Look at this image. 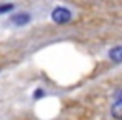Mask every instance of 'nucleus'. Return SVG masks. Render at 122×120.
I'll use <instances>...</instances> for the list:
<instances>
[{
  "mask_svg": "<svg viewBox=\"0 0 122 120\" xmlns=\"http://www.w3.org/2000/svg\"><path fill=\"white\" fill-rule=\"evenodd\" d=\"M14 4H0V15H4V14H10L14 10Z\"/></svg>",
  "mask_w": 122,
  "mask_h": 120,
  "instance_id": "nucleus-5",
  "label": "nucleus"
},
{
  "mask_svg": "<svg viewBox=\"0 0 122 120\" xmlns=\"http://www.w3.org/2000/svg\"><path fill=\"white\" fill-rule=\"evenodd\" d=\"M45 95V92L42 90V88H37L35 92H34V100H39V98H42Z\"/></svg>",
  "mask_w": 122,
  "mask_h": 120,
  "instance_id": "nucleus-6",
  "label": "nucleus"
},
{
  "mask_svg": "<svg viewBox=\"0 0 122 120\" xmlns=\"http://www.w3.org/2000/svg\"><path fill=\"white\" fill-rule=\"evenodd\" d=\"M110 115L115 120H122V100H115L114 105L110 107Z\"/></svg>",
  "mask_w": 122,
  "mask_h": 120,
  "instance_id": "nucleus-4",
  "label": "nucleus"
},
{
  "mask_svg": "<svg viewBox=\"0 0 122 120\" xmlns=\"http://www.w3.org/2000/svg\"><path fill=\"white\" fill-rule=\"evenodd\" d=\"M114 100H122V88L115 90V93H114Z\"/></svg>",
  "mask_w": 122,
  "mask_h": 120,
  "instance_id": "nucleus-7",
  "label": "nucleus"
},
{
  "mask_svg": "<svg viewBox=\"0 0 122 120\" xmlns=\"http://www.w3.org/2000/svg\"><path fill=\"white\" fill-rule=\"evenodd\" d=\"M109 58L115 63H122V45H117V47H112L109 50Z\"/></svg>",
  "mask_w": 122,
  "mask_h": 120,
  "instance_id": "nucleus-3",
  "label": "nucleus"
},
{
  "mask_svg": "<svg viewBox=\"0 0 122 120\" xmlns=\"http://www.w3.org/2000/svg\"><path fill=\"white\" fill-rule=\"evenodd\" d=\"M50 19H52V22H55L59 25L69 24L72 20V10L67 7H55L50 14Z\"/></svg>",
  "mask_w": 122,
  "mask_h": 120,
  "instance_id": "nucleus-1",
  "label": "nucleus"
},
{
  "mask_svg": "<svg viewBox=\"0 0 122 120\" xmlns=\"http://www.w3.org/2000/svg\"><path fill=\"white\" fill-rule=\"evenodd\" d=\"M32 20V15L29 12H19V14H14L9 17L7 20V25H12V27H25L27 24H30Z\"/></svg>",
  "mask_w": 122,
  "mask_h": 120,
  "instance_id": "nucleus-2",
  "label": "nucleus"
}]
</instances>
